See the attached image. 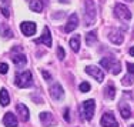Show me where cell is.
Instances as JSON below:
<instances>
[{"mask_svg": "<svg viewBox=\"0 0 134 127\" xmlns=\"http://www.w3.org/2000/svg\"><path fill=\"white\" fill-rule=\"evenodd\" d=\"M84 20L86 26H91L96 20V6L93 0H86L84 2Z\"/></svg>", "mask_w": 134, "mask_h": 127, "instance_id": "1", "label": "cell"}, {"mask_svg": "<svg viewBox=\"0 0 134 127\" xmlns=\"http://www.w3.org/2000/svg\"><path fill=\"white\" fill-rule=\"evenodd\" d=\"M31 83H33V76H31L30 71H21L16 74V86L21 89L30 87Z\"/></svg>", "mask_w": 134, "mask_h": 127, "instance_id": "2", "label": "cell"}, {"mask_svg": "<svg viewBox=\"0 0 134 127\" xmlns=\"http://www.w3.org/2000/svg\"><path fill=\"white\" fill-rule=\"evenodd\" d=\"M100 64L103 66L104 69H107L108 71L111 70L113 74H119L120 70H121V64L119 62H116L114 59H111V57H104V59H101Z\"/></svg>", "mask_w": 134, "mask_h": 127, "instance_id": "3", "label": "cell"}, {"mask_svg": "<svg viewBox=\"0 0 134 127\" xmlns=\"http://www.w3.org/2000/svg\"><path fill=\"white\" fill-rule=\"evenodd\" d=\"M114 13L119 19L121 20H130L131 19V12L129 10V7L124 4H121V3H117L116 7H114Z\"/></svg>", "mask_w": 134, "mask_h": 127, "instance_id": "4", "label": "cell"}, {"mask_svg": "<svg viewBox=\"0 0 134 127\" xmlns=\"http://www.w3.org/2000/svg\"><path fill=\"white\" fill-rule=\"evenodd\" d=\"M94 109H96V103L94 100H86L83 103V114H84L86 120H91L94 116Z\"/></svg>", "mask_w": 134, "mask_h": 127, "instance_id": "5", "label": "cell"}, {"mask_svg": "<svg viewBox=\"0 0 134 127\" xmlns=\"http://www.w3.org/2000/svg\"><path fill=\"white\" fill-rule=\"evenodd\" d=\"M100 123L103 127H119V123H117V120H116L113 113H104Z\"/></svg>", "mask_w": 134, "mask_h": 127, "instance_id": "6", "label": "cell"}, {"mask_svg": "<svg viewBox=\"0 0 134 127\" xmlns=\"http://www.w3.org/2000/svg\"><path fill=\"white\" fill-rule=\"evenodd\" d=\"M86 73L90 74V76H93L98 83H101V81L104 80V73L98 67H96V66H88V67H86Z\"/></svg>", "mask_w": 134, "mask_h": 127, "instance_id": "7", "label": "cell"}, {"mask_svg": "<svg viewBox=\"0 0 134 127\" xmlns=\"http://www.w3.org/2000/svg\"><path fill=\"white\" fill-rule=\"evenodd\" d=\"M20 29H21L24 36H33L36 33L37 27H36V23H33V21H23L20 24Z\"/></svg>", "mask_w": 134, "mask_h": 127, "instance_id": "8", "label": "cell"}, {"mask_svg": "<svg viewBox=\"0 0 134 127\" xmlns=\"http://www.w3.org/2000/svg\"><path fill=\"white\" fill-rule=\"evenodd\" d=\"M63 94H64V91H63V87L59 83L53 84L52 87H50V96H52V99L60 100L63 97Z\"/></svg>", "mask_w": 134, "mask_h": 127, "instance_id": "9", "label": "cell"}, {"mask_svg": "<svg viewBox=\"0 0 134 127\" xmlns=\"http://www.w3.org/2000/svg\"><path fill=\"white\" fill-rule=\"evenodd\" d=\"M77 24H79V17H77V14H76V13H73L69 17V21H67V24H66V27H64V31H66V33L73 31L76 27H77Z\"/></svg>", "mask_w": 134, "mask_h": 127, "instance_id": "10", "label": "cell"}, {"mask_svg": "<svg viewBox=\"0 0 134 127\" xmlns=\"http://www.w3.org/2000/svg\"><path fill=\"white\" fill-rule=\"evenodd\" d=\"M36 43L46 44L47 47H50V46H52V34H50L49 27H44L43 34H41V37H40V39H37V40H36Z\"/></svg>", "mask_w": 134, "mask_h": 127, "instance_id": "11", "label": "cell"}, {"mask_svg": "<svg viewBox=\"0 0 134 127\" xmlns=\"http://www.w3.org/2000/svg\"><path fill=\"white\" fill-rule=\"evenodd\" d=\"M12 60H13V63L17 67H23L27 63V57L24 56L23 53H13V54H12Z\"/></svg>", "mask_w": 134, "mask_h": 127, "instance_id": "12", "label": "cell"}, {"mask_svg": "<svg viewBox=\"0 0 134 127\" xmlns=\"http://www.w3.org/2000/svg\"><path fill=\"white\" fill-rule=\"evenodd\" d=\"M3 124L6 127H16L17 126V119L13 113H6L3 117Z\"/></svg>", "mask_w": 134, "mask_h": 127, "instance_id": "13", "label": "cell"}, {"mask_svg": "<svg viewBox=\"0 0 134 127\" xmlns=\"http://www.w3.org/2000/svg\"><path fill=\"white\" fill-rule=\"evenodd\" d=\"M16 110H17L19 116H20V119L23 120V122H27L29 117H30V114H29V109L26 106H24L23 103H19L17 106H16Z\"/></svg>", "mask_w": 134, "mask_h": 127, "instance_id": "14", "label": "cell"}, {"mask_svg": "<svg viewBox=\"0 0 134 127\" xmlns=\"http://www.w3.org/2000/svg\"><path fill=\"white\" fill-rule=\"evenodd\" d=\"M40 122L44 127H50L54 123V119H53V114H50L49 112H44V113H40Z\"/></svg>", "mask_w": 134, "mask_h": 127, "instance_id": "15", "label": "cell"}, {"mask_svg": "<svg viewBox=\"0 0 134 127\" xmlns=\"http://www.w3.org/2000/svg\"><path fill=\"white\" fill-rule=\"evenodd\" d=\"M108 39H110V42L114 43V44H121L123 43V34H121L119 30H110Z\"/></svg>", "mask_w": 134, "mask_h": 127, "instance_id": "16", "label": "cell"}, {"mask_svg": "<svg viewBox=\"0 0 134 127\" xmlns=\"http://www.w3.org/2000/svg\"><path fill=\"white\" fill-rule=\"evenodd\" d=\"M70 46H71V50L76 53L80 50V36H79V34H76V36H73L71 39H70Z\"/></svg>", "mask_w": 134, "mask_h": 127, "instance_id": "17", "label": "cell"}, {"mask_svg": "<svg viewBox=\"0 0 134 127\" xmlns=\"http://www.w3.org/2000/svg\"><path fill=\"white\" fill-rule=\"evenodd\" d=\"M10 103V97H9V93L6 89H2L0 90V104L2 106H7Z\"/></svg>", "mask_w": 134, "mask_h": 127, "instance_id": "18", "label": "cell"}, {"mask_svg": "<svg viewBox=\"0 0 134 127\" xmlns=\"http://www.w3.org/2000/svg\"><path fill=\"white\" fill-rule=\"evenodd\" d=\"M119 110H120L121 116H123V119H129V117L131 116V112H130L129 106H127L126 103H120V106H119Z\"/></svg>", "mask_w": 134, "mask_h": 127, "instance_id": "19", "label": "cell"}, {"mask_svg": "<svg viewBox=\"0 0 134 127\" xmlns=\"http://www.w3.org/2000/svg\"><path fill=\"white\" fill-rule=\"evenodd\" d=\"M96 42H97V33L96 31H90V33L86 34V43H87V46H93Z\"/></svg>", "mask_w": 134, "mask_h": 127, "instance_id": "20", "label": "cell"}, {"mask_svg": "<svg viewBox=\"0 0 134 127\" xmlns=\"http://www.w3.org/2000/svg\"><path fill=\"white\" fill-rule=\"evenodd\" d=\"M0 34H2L3 37H7V39H10V37H13V33H12V30L9 29L6 24H0Z\"/></svg>", "mask_w": 134, "mask_h": 127, "instance_id": "21", "label": "cell"}, {"mask_svg": "<svg viewBox=\"0 0 134 127\" xmlns=\"http://www.w3.org/2000/svg\"><path fill=\"white\" fill-rule=\"evenodd\" d=\"M30 9L33 12H37V13H39V12L43 10V4H41L40 0H31L30 2Z\"/></svg>", "mask_w": 134, "mask_h": 127, "instance_id": "22", "label": "cell"}, {"mask_svg": "<svg viewBox=\"0 0 134 127\" xmlns=\"http://www.w3.org/2000/svg\"><path fill=\"white\" fill-rule=\"evenodd\" d=\"M114 96H116V87H114V84H108L106 87V97L107 99H114Z\"/></svg>", "mask_w": 134, "mask_h": 127, "instance_id": "23", "label": "cell"}, {"mask_svg": "<svg viewBox=\"0 0 134 127\" xmlns=\"http://www.w3.org/2000/svg\"><path fill=\"white\" fill-rule=\"evenodd\" d=\"M64 56H66L64 49H63V47H57V57H59L60 60H63V59H64Z\"/></svg>", "mask_w": 134, "mask_h": 127, "instance_id": "24", "label": "cell"}, {"mask_svg": "<svg viewBox=\"0 0 134 127\" xmlns=\"http://www.w3.org/2000/svg\"><path fill=\"white\" fill-rule=\"evenodd\" d=\"M90 90V84L87 83V81H84V83L80 84V91H83V93H86V91Z\"/></svg>", "mask_w": 134, "mask_h": 127, "instance_id": "25", "label": "cell"}, {"mask_svg": "<svg viewBox=\"0 0 134 127\" xmlns=\"http://www.w3.org/2000/svg\"><path fill=\"white\" fill-rule=\"evenodd\" d=\"M7 71H9V66L6 64V63H0V73H2V74H6Z\"/></svg>", "mask_w": 134, "mask_h": 127, "instance_id": "26", "label": "cell"}, {"mask_svg": "<svg viewBox=\"0 0 134 127\" xmlns=\"http://www.w3.org/2000/svg\"><path fill=\"white\" fill-rule=\"evenodd\" d=\"M133 83V80H131V77L130 76H126V77L123 79V84L124 86H129V84H131Z\"/></svg>", "mask_w": 134, "mask_h": 127, "instance_id": "27", "label": "cell"}, {"mask_svg": "<svg viewBox=\"0 0 134 127\" xmlns=\"http://www.w3.org/2000/svg\"><path fill=\"white\" fill-rule=\"evenodd\" d=\"M127 69H129L130 74H134V63H127Z\"/></svg>", "mask_w": 134, "mask_h": 127, "instance_id": "28", "label": "cell"}, {"mask_svg": "<svg viewBox=\"0 0 134 127\" xmlns=\"http://www.w3.org/2000/svg\"><path fill=\"white\" fill-rule=\"evenodd\" d=\"M2 13H3L4 17H9V16H10V13H9V9H6V7H2Z\"/></svg>", "mask_w": 134, "mask_h": 127, "instance_id": "29", "label": "cell"}, {"mask_svg": "<svg viewBox=\"0 0 134 127\" xmlns=\"http://www.w3.org/2000/svg\"><path fill=\"white\" fill-rule=\"evenodd\" d=\"M63 117L66 119V122H70V116H69V109L64 110V114H63Z\"/></svg>", "mask_w": 134, "mask_h": 127, "instance_id": "30", "label": "cell"}, {"mask_svg": "<svg viewBox=\"0 0 134 127\" xmlns=\"http://www.w3.org/2000/svg\"><path fill=\"white\" fill-rule=\"evenodd\" d=\"M41 74L44 76V79H46V80H50V79H52V77H50V74H49V73H47V71H44V70H41Z\"/></svg>", "mask_w": 134, "mask_h": 127, "instance_id": "31", "label": "cell"}, {"mask_svg": "<svg viewBox=\"0 0 134 127\" xmlns=\"http://www.w3.org/2000/svg\"><path fill=\"white\" fill-rule=\"evenodd\" d=\"M129 53H130V54H131V56H134V47H131V49L129 50Z\"/></svg>", "mask_w": 134, "mask_h": 127, "instance_id": "32", "label": "cell"}, {"mask_svg": "<svg viewBox=\"0 0 134 127\" xmlns=\"http://www.w3.org/2000/svg\"><path fill=\"white\" fill-rule=\"evenodd\" d=\"M127 2H133V0H127Z\"/></svg>", "mask_w": 134, "mask_h": 127, "instance_id": "33", "label": "cell"}, {"mask_svg": "<svg viewBox=\"0 0 134 127\" xmlns=\"http://www.w3.org/2000/svg\"><path fill=\"white\" fill-rule=\"evenodd\" d=\"M130 127H134V124H131V126H130Z\"/></svg>", "mask_w": 134, "mask_h": 127, "instance_id": "34", "label": "cell"}, {"mask_svg": "<svg viewBox=\"0 0 134 127\" xmlns=\"http://www.w3.org/2000/svg\"><path fill=\"white\" fill-rule=\"evenodd\" d=\"M2 2H4V0H2Z\"/></svg>", "mask_w": 134, "mask_h": 127, "instance_id": "35", "label": "cell"}]
</instances>
